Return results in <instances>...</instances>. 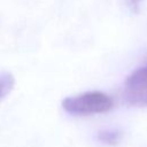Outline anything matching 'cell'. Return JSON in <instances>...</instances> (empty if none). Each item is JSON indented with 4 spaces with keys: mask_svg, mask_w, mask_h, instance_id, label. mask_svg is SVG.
<instances>
[{
    "mask_svg": "<svg viewBox=\"0 0 147 147\" xmlns=\"http://www.w3.org/2000/svg\"><path fill=\"white\" fill-rule=\"evenodd\" d=\"M114 106L113 99L103 92L91 91L79 95L68 96L62 101L63 109L75 116H90L109 111Z\"/></svg>",
    "mask_w": 147,
    "mask_h": 147,
    "instance_id": "6da1fadb",
    "label": "cell"
},
{
    "mask_svg": "<svg viewBox=\"0 0 147 147\" xmlns=\"http://www.w3.org/2000/svg\"><path fill=\"white\" fill-rule=\"evenodd\" d=\"M124 99L131 106H147V64L136 69L126 77Z\"/></svg>",
    "mask_w": 147,
    "mask_h": 147,
    "instance_id": "7a4b0ae2",
    "label": "cell"
},
{
    "mask_svg": "<svg viewBox=\"0 0 147 147\" xmlns=\"http://www.w3.org/2000/svg\"><path fill=\"white\" fill-rule=\"evenodd\" d=\"M98 139L108 146H116L122 139V133L117 130H101L98 132Z\"/></svg>",
    "mask_w": 147,
    "mask_h": 147,
    "instance_id": "3957f363",
    "label": "cell"
},
{
    "mask_svg": "<svg viewBox=\"0 0 147 147\" xmlns=\"http://www.w3.org/2000/svg\"><path fill=\"white\" fill-rule=\"evenodd\" d=\"M15 78L10 72H2L0 75V102L13 91Z\"/></svg>",
    "mask_w": 147,
    "mask_h": 147,
    "instance_id": "277c9868",
    "label": "cell"
},
{
    "mask_svg": "<svg viewBox=\"0 0 147 147\" xmlns=\"http://www.w3.org/2000/svg\"><path fill=\"white\" fill-rule=\"evenodd\" d=\"M131 1H132V3H134V5H136V3H138L140 0H131Z\"/></svg>",
    "mask_w": 147,
    "mask_h": 147,
    "instance_id": "5b68a950",
    "label": "cell"
}]
</instances>
